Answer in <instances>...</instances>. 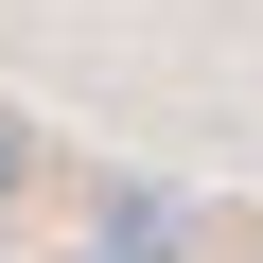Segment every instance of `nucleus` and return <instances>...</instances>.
I'll return each instance as SVG.
<instances>
[{
	"mask_svg": "<svg viewBox=\"0 0 263 263\" xmlns=\"http://www.w3.org/2000/svg\"><path fill=\"white\" fill-rule=\"evenodd\" d=\"M0 176H18V141H0Z\"/></svg>",
	"mask_w": 263,
	"mask_h": 263,
	"instance_id": "nucleus-1",
	"label": "nucleus"
}]
</instances>
